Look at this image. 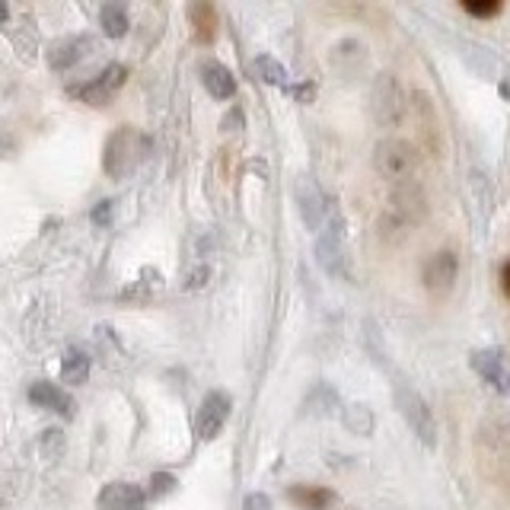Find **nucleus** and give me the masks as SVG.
<instances>
[{
  "label": "nucleus",
  "mask_w": 510,
  "mask_h": 510,
  "mask_svg": "<svg viewBox=\"0 0 510 510\" xmlns=\"http://www.w3.org/2000/svg\"><path fill=\"white\" fill-rule=\"evenodd\" d=\"M373 169L387 182L405 186V182H412L414 169H418V150H414V144H408L402 138L379 141L377 150H373Z\"/></svg>",
  "instance_id": "f257e3e1"
},
{
  "label": "nucleus",
  "mask_w": 510,
  "mask_h": 510,
  "mask_svg": "<svg viewBox=\"0 0 510 510\" xmlns=\"http://www.w3.org/2000/svg\"><path fill=\"white\" fill-rule=\"evenodd\" d=\"M144 147H147V141L141 138L134 128H128V124L118 128V132L105 141V153H103L105 173H109L112 179H124V176L138 166V159L144 157Z\"/></svg>",
  "instance_id": "f03ea898"
},
{
  "label": "nucleus",
  "mask_w": 510,
  "mask_h": 510,
  "mask_svg": "<svg viewBox=\"0 0 510 510\" xmlns=\"http://www.w3.org/2000/svg\"><path fill=\"white\" fill-rule=\"evenodd\" d=\"M396 405H399L402 418L408 421V428H412L414 434L421 437V441L428 443V447H434V441H437L434 412L428 408V402L421 399V393H414L412 387L399 383V387H396Z\"/></svg>",
  "instance_id": "7ed1b4c3"
},
{
  "label": "nucleus",
  "mask_w": 510,
  "mask_h": 510,
  "mask_svg": "<svg viewBox=\"0 0 510 510\" xmlns=\"http://www.w3.org/2000/svg\"><path fill=\"white\" fill-rule=\"evenodd\" d=\"M230 408H233V402H230L227 393L205 396V402H201V408H198V418H195V431H198L201 441H214V437L221 434L223 424H227V418H230Z\"/></svg>",
  "instance_id": "20e7f679"
},
{
  "label": "nucleus",
  "mask_w": 510,
  "mask_h": 510,
  "mask_svg": "<svg viewBox=\"0 0 510 510\" xmlns=\"http://www.w3.org/2000/svg\"><path fill=\"white\" fill-rule=\"evenodd\" d=\"M472 367H476L478 377L495 387L497 393L507 396L510 393V358L501 351V348H485V351L472 354Z\"/></svg>",
  "instance_id": "39448f33"
},
{
  "label": "nucleus",
  "mask_w": 510,
  "mask_h": 510,
  "mask_svg": "<svg viewBox=\"0 0 510 510\" xmlns=\"http://www.w3.org/2000/svg\"><path fill=\"white\" fill-rule=\"evenodd\" d=\"M373 112H377L379 124H396L402 115V90L396 74H379L377 87H373Z\"/></svg>",
  "instance_id": "423d86ee"
},
{
  "label": "nucleus",
  "mask_w": 510,
  "mask_h": 510,
  "mask_svg": "<svg viewBox=\"0 0 510 510\" xmlns=\"http://www.w3.org/2000/svg\"><path fill=\"white\" fill-rule=\"evenodd\" d=\"M144 504H147L144 488L132 482H112L96 495L99 510H144Z\"/></svg>",
  "instance_id": "0eeeda50"
},
{
  "label": "nucleus",
  "mask_w": 510,
  "mask_h": 510,
  "mask_svg": "<svg viewBox=\"0 0 510 510\" xmlns=\"http://www.w3.org/2000/svg\"><path fill=\"white\" fill-rule=\"evenodd\" d=\"M124 80H128V70H124L122 64H109V68H105L96 80L83 87L80 99H83V103H90V105H105L118 90H122Z\"/></svg>",
  "instance_id": "6e6552de"
},
{
  "label": "nucleus",
  "mask_w": 510,
  "mask_h": 510,
  "mask_svg": "<svg viewBox=\"0 0 510 510\" xmlns=\"http://www.w3.org/2000/svg\"><path fill=\"white\" fill-rule=\"evenodd\" d=\"M456 271H460V265H456V255L453 252H434L428 259V265H424V287L431 290V294H447L450 287H453L456 281Z\"/></svg>",
  "instance_id": "1a4fd4ad"
},
{
  "label": "nucleus",
  "mask_w": 510,
  "mask_h": 510,
  "mask_svg": "<svg viewBox=\"0 0 510 510\" xmlns=\"http://www.w3.org/2000/svg\"><path fill=\"white\" fill-rule=\"evenodd\" d=\"M393 207L399 211L405 223H418V221H424V214H428V198H424L418 182L412 179V182H405V186H396Z\"/></svg>",
  "instance_id": "9d476101"
},
{
  "label": "nucleus",
  "mask_w": 510,
  "mask_h": 510,
  "mask_svg": "<svg viewBox=\"0 0 510 510\" xmlns=\"http://www.w3.org/2000/svg\"><path fill=\"white\" fill-rule=\"evenodd\" d=\"M29 402L39 408H51V412H58L61 418H74V399H70L64 389H58L55 383H32V389H29Z\"/></svg>",
  "instance_id": "9b49d317"
},
{
  "label": "nucleus",
  "mask_w": 510,
  "mask_h": 510,
  "mask_svg": "<svg viewBox=\"0 0 510 510\" xmlns=\"http://www.w3.org/2000/svg\"><path fill=\"white\" fill-rule=\"evenodd\" d=\"M290 504L300 510H329L332 504L338 501L335 491L323 488V485H294V488L287 491Z\"/></svg>",
  "instance_id": "f8f14e48"
},
{
  "label": "nucleus",
  "mask_w": 510,
  "mask_h": 510,
  "mask_svg": "<svg viewBox=\"0 0 510 510\" xmlns=\"http://www.w3.org/2000/svg\"><path fill=\"white\" fill-rule=\"evenodd\" d=\"M201 83H205V90L211 93L214 99H230L236 93V80H233V74H230L223 64H217V61H211V64H205L201 68Z\"/></svg>",
  "instance_id": "ddd939ff"
},
{
  "label": "nucleus",
  "mask_w": 510,
  "mask_h": 510,
  "mask_svg": "<svg viewBox=\"0 0 510 510\" xmlns=\"http://www.w3.org/2000/svg\"><path fill=\"white\" fill-rule=\"evenodd\" d=\"M296 201H300V214H304L306 227L316 230L323 223V198H319L316 186H310V179H300L296 182Z\"/></svg>",
  "instance_id": "4468645a"
},
{
  "label": "nucleus",
  "mask_w": 510,
  "mask_h": 510,
  "mask_svg": "<svg viewBox=\"0 0 510 510\" xmlns=\"http://www.w3.org/2000/svg\"><path fill=\"white\" fill-rule=\"evenodd\" d=\"M87 49H93V41L87 39V35H80V39H68V41H61V45L51 49L49 64L55 70H64V68H70V64L80 61V58L87 55Z\"/></svg>",
  "instance_id": "2eb2a0df"
},
{
  "label": "nucleus",
  "mask_w": 510,
  "mask_h": 510,
  "mask_svg": "<svg viewBox=\"0 0 510 510\" xmlns=\"http://www.w3.org/2000/svg\"><path fill=\"white\" fill-rule=\"evenodd\" d=\"M188 16H192L195 39H198L201 45H207V41H214V32H217V14H214V7H211V4H192Z\"/></svg>",
  "instance_id": "dca6fc26"
},
{
  "label": "nucleus",
  "mask_w": 510,
  "mask_h": 510,
  "mask_svg": "<svg viewBox=\"0 0 510 510\" xmlns=\"http://www.w3.org/2000/svg\"><path fill=\"white\" fill-rule=\"evenodd\" d=\"M99 23H103V32L112 35V39H122L128 32V10L122 4H105L99 10Z\"/></svg>",
  "instance_id": "f3484780"
},
{
  "label": "nucleus",
  "mask_w": 510,
  "mask_h": 510,
  "mask_svg": "<svg viewBox=\"0 0 510 510\" xmlns=\"http://www.w3.org/2000/svg\"><path fill=\"white\" fill-rule=\"evenodd\" d=\"M61 377L64 383H87V377H90V358L83 351H68L61 364Z\"/></svg>",
  "instance_id": "a211bd4d"
},
{
  "label": "nucleus",
  "mask_w": 510,
  "mask_h": 510,
  "mask_svg": "<svg viewBox=\"0 0 510 510\" xmlns=\"http://www.w3.org/2000/svg\"><path fill=\"white\" fill-rule=\"evenodd\" d=\"M252 74L259 77V80H265V83H275V87H281L284 83V68L281 64L275 61V58H269V55H262V58H255L252 61Z\"/></svg>",
  "instance_id": "6ab92c4d"
},
{
  "label": "nucleus",
  "mask_w": 510,
  "mask_h": 510,
  "mask_svg": "<svg viewBox=\"0 0 510 510\" xmlns=\"http://www.w3.org/2000/svg\"><path fill=\"white\" fill-rule=\"evenodd\" d=\"M348 424H351V431H358V434H370V428H373V414L367 412V405H351V414H348Z\"/></svg>",
  "instance_id": "aec40b11"
},
{
  "label": "nucleus",
  "mask_w": 510,
  "mask_h": 510,
  "mask_svg": "<svg viewBox=\"0 0 510 510\" xmlns=\"http://www.w3.org/2000/svg\"><path fill=\"white\" fill-rule=\"evenodd\" d=\"M462 10L472 16H497L501 14V4L497 0H462Z\"/></svg>",
  "instance_id": "412c9836"
},
{
  "label": "nucleus",
  "mask_w": 510,
  "mask_h": 510,
  "mask_svg": "<svg viewBox=\"0 0 510 510\" xmlns=\"http://www.w3.org/2000/svg\"><path fill=\"white\" fill-rule=\"evenodd\" d=\"M176 488V478L173 476H166V472H159V476L150 478V495H169V491Z\"/></svg>",
  "instance_id": "4be33fe9"
},
{
  "label": "nucleus",
  "mask_w": 510,
  "mask_h": 510,
  "mask_svg": "<svg viewBox=\"0 0 510 510\" xmlns=\"http://www.w3.org/2000/svg\"><path fill=\"white\" fill-rule=\"evenodd\" d=\"M287 93L294 99H300V103H313V96H316V87H313V83H306V87H287Z\"/></svg>",
  "instance_id": "5701e85b"
},
{
  "label": "nucleus",
  "mask_w": 510,
  "mask_h": 510,
  "mask_svg": "<svg viewBox=\"0 0 510 510\" xmlns=\"http://www.w3.org/2000/svg\"><path fill=\"white\" fill-rule=\"evenodd\" d=\"M112 221V201H99L93 207V223H109Z\"/></svg>",
  "instance_id": "b1692460"
},
{
  "label": "nucleus",
  "mask_w": 510,
  "mask_h": 510,
  "mask_svg": "<svg viewBox=\"0 0 510 510\" xmlns=\"http://www.w3.org/2000/svg\"><path fill=\"white\" fill-rule=\"evenodd\" d=\"M242 510H271L269 495H249L246 504H242Z\"/></svg>",
  "instance_id": "393cba45"
},
{
  "label": "nucleus",
  "mask_w": 510,
  "mask_h": 510,
  "mask_svg": "<svg viewBox=\"0 0 510 510\" xmlns=\"http://www.w3.org/2000/svg\"><path fill=\"white\" fill-rule=\"evenodd\" d=\"M501 287H504V294L510 296V262H504V269H501Z\"/></svg>",
  "instance_id": "a878e982"
},
{
  "label": "nucleus",
  "mask_w": 510,
  "mask_h": 510,
  "mask_svg": "<svg viewBox=\"0 0 510 510\" xmlns=\"http://www.w3.org/2000/svg\"><path fill=\"white\" fill-rule=\"evenodd\" d=\"M10 16V10H7V4H0V20H7Z\"/></svg>",
  "instance_id": "bb28decb"
}]
</instances>
